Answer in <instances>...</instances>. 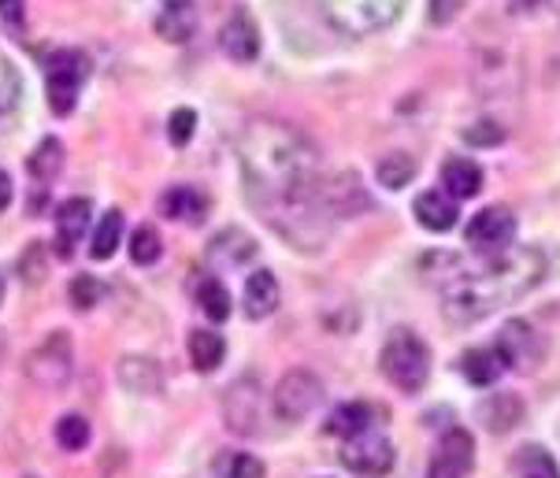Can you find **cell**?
Wrapping results in <instances>:
<instances>
[{
    "label": "cell",
    "instance_id": "obj_1",
    "mask_svg": "<svg viewBox=\"0 0 560 478\" xmlns=\"http://www.w3.org/2000/svg\"><path fill=\"white\" fill-rule=\"evenodd\" d=\"M242 182L253 208L298 248H319L327 237L319 156L290 123L253 119L238 141Z\"/></svg>",
    "mask_w": 560,
    "mask_h": 478
},
{
    "label": "cell",
    "instance_id": "obj_2",
    "mask_svg": "<svg viewBox=\"0 0 560 478\" xmlns=\"http://www.w3.org/2000/svg\"><path fill=\"white\" fill-rule=\"evenodd\" d=\"M546 256L530 245L493 253L479 267H457L442 293V315L453 327H471L487 315L509 308L512 301L527 298L546 279Z\"/></svg>",
    "mask_w": 560,
    "mask_h": 478
},
{
    "label": "cell",
    "instance_id": "obj_3",
    "mask_svg": "<svg viewBox=\"0 0 560 478\" xmlns=\"http://www.w3.org/2000/svg\"><path fill=\"white\" fill-rule=\"evenodd\" d=\"M319 8V15L327 19L341 34H375L386 31L397 15H401L405 0H312Z\"/></svg>",
    "mask_w": 560,
    "mask_h": 478
},
{
    "label": "cell",
    "instance_id": "obj_4",
    "mask_svg": "<svg viewBox=\"0 0 560 478\" xmlns=\"http://www.w3.org/2000/svg\"><path fill=\"white\" fill-rule=\"evenodd\" d=\"M383 375L394 382L401 394H420L431 378V352L412 330H394L390 341L383 346Z\"/></svg>",
    "mask_w": 560,
    "mask_h": 478
},
{
    "label": "cell",
    "instance_id": "obj_5",
    "mask_svg": "<svg viewBox=\"0 0 560 478\" xmlns=\"http://www.w3.org/2000/svg\"><path fill=\"white\" fill-rule=\"evenodd\" d=\"M85 74H90V60L82 53H56L45 63V93H49V108L56 116H71L74 112Z\"/></svg>",
    "mask_w": 560,
    "mask_h": 478
},
{
    "label": "cell",
    "instance_id": "obj_6",
    "mask_svg": "<svg viewBox=\"0 0 560 478\" xmlns=\"http://www.w3.org/2000/svg\"><path fill=\"white\" fill-rule=\"evenodd\" d=\"M271 405L282 423H301V419H308L323 405V382L312 371H287L279 378V386H275Z\"/></svg>",
    "mask_w": 560,
    "mask_h": 478
},
{
    "label": "cell",
    "instance_id": "obj_7",
    "mask_svg": "<svg viewBox=\"0 0 560 478\" xmlns=\"http://www.w3.org/2000/svg\"><path fill=\"white\" fill-rule=\"evenodd\" d=\"M74 368V346L68 334H49V338L26 357V378L42 389H60L71 378Z\"/></svg>",
    "mask_w": 560,
    "mask_h": 478
},
{
    "label": "cell",
    "instance_id": "obj_8",
    "mask_svg": "<svg viewBox=\"0 0 560 478\" xmlns=\"http://www.w3.org/2000/svg\"><path fill=\"white\" fill-rule=\"evenodd\" d=\"M338 456H341V464L360 478H383V475H390V467H394L390 438L372 434V430H364V434H357V438H346Z\"/></svg>",
    "mask_w": 560,
    "mask_h": 478
},
{
    "label": "cell",
    "instance_id": "obj_9",
    "mask_svg": "<svg viewBox=\"0 0 560 478\" xmlns=\"http://www.w3.org/2000/svg\"><path fill=\"white\" fill-rule=\"evenodd\" d=\"M476 467V442L464 427H450L427 460V478H468Z\"/></svg>",
    "mask_w": 560,
    "mask_h": 478
},
{
    "label": "cell",
    "instance_id": "obj_10",
    "mask_svg": "<svg viewBox=\"0 0 560 478\" xmlns=\"http://www.w3.org/2000/svg\"><path fill=\"white\" fill-rule=\"evenodd\" d=\"M516 237V215L505 205H490L468 223V242L482 253H505Z\"/></svg>",
    "mask_w": 560,
    "mask_h": 478
},
{
    "label": "cell",
    "instance_id": "obj_11",
    "mask_svg": "<svg viewBox=\"0 0 560 478\" xmlns=\"http://www.w3.org/2000/svg\"><path fill=\"white\" fill-rule=\"evenodd\" d=\"M223 419H226V427L242 438L260 430V386H256V378L231 382V389H226V397H223Z\"/></svg>",
    "mask_w": 560,
    "mask_h": 478
},
{
    "label": "cell",
    "instance_id": "obj_12",
    "mask_svg": "<svg viewBox=\"0 0 560 478\" xmlns=\"http://www.w3.org/2000/svg\"><path fill=\"white\" fill-rule=\"evenodd\" d=\"M493 349L501 352L505 368L524 371V375L542 363V338L530 330V323H509V327L498 334V346Z\"/></svg>",
    "mask_w": 560,
    "mask_h": 478
},
{
    "label": "cell",
    "instance_id": "obj_13",
    "mask_svg": "<svg viewBox=\"0 0 560 478\" xmlns=\"http://www.w3.org/2000/svg\"><path fill=\"white\" fill-rule=\"evenodd\" d=\"M90 219H93V205L85 197H71L60 205V212H56V253L63 256V260H71L74 248L90 231Z\"/></svg>",
    "mask_w": 560,
    "mask_h": 478
},
{
    "label": "cell",
    "instance_id": "obj_14",
    "mask_svg": "<svg viewBox=\"0 0 560 478\" xmlns=\"http://www.w3.org/2000/svg\"><path fill=\"white\" fill-rule=\"evenodd\" d=\"M220 49L234 63H253L260 56V31H256L249 12H234L220 31Z\"/></svg>",
    "mask_w": 560,
    "mask_h": 478
},
{
    "label": "cell",
    "instance_id": "obj_15",
    "mask_svg": "<svg viewBox=\"0 0 560 478\" xmlns=\"http://www.w3.org/2000/svg\"><path fill=\"white\" fill-rule=\"evenodd\" d=\"M116 378L127 394H141V397H153L164 389V371L153 357H141V352H130L116 363Z\"/></svg>",
    "mask_w": 560,
    "mask_h": 478
},
{
    "label": "cell",
    "instance_id": "obj_16",
    "mask_svg": "<svg viewBox=\"0 0 560 478\" xmlns=\"http://www.w3.org/2000/svg\"><path fill=\"white\" fill-rule=\"evenodd\" d=\"M323 197H327V208L335 215H360V212L372 208V200H368L364 186H360V178L353 175V171L323 182Z\"/></svg>",
    "mask_w": 560,
    "mask_h": 478
},
{
    "label": "cell",
    "instance_id": "obj_17",
    "mask_svg": "<svg viewBox=\"0 0 560 478\" xmlns=\"http://www.w3.org/2000/svg\"><path fill=\"white\" fill-rule=\"evenodd\" d=\"M412 212L420 219V226H427V231H434V234H445L457 226L460 208H457V197L439 194V189H427V194L416 197Z\"/></svg>",
    "mask_w": 560,
    "mask_h": 478
},
{
    "label": "cell",
    "instance_id": "obj_18",
    "mask_svg": "<svg viewBox=\"0 0 560 478\" xmlns=\"http://www.w3.org/2000/svg\"><path fill=\"white\" fill-rule=\"evenodd\" d=\"M442 182H445V194L450 197L468 200L482 189V167L468 156H450L442 164Z\"/></svg>",
    "mask_w": 560,
    "mask_h": 478
},
{
    "label": "cell",
    "instance_id": "obj_19",
    "mask_svg": "<svg viewBox=\"0 0 560 478\" xmlns=\"http://www.w3.org/2000/svg\"><path fill=\"white\" fill-rule=\"evenodd\" d=\"M279 308V282H275L271 271H253L245 279V315L249 319H268V315Z\"/></svg>",
    "mask_w": 560,
    "mask_h": 478
},
{
    "label": "cell",
    "instance_id": "obj_20",
    "mask_svg": "<svg viewBox=\"0 0 560 478\" xmlns=\"http://www.w3.org/2000/svg\"><path fill=\"white\" fill-rule=\"evenodd\" d=\"M194 26H197L194 0H164V4H160V15H156L160 37H167V42H189Z\"/></svg>",
    "mask_w": 560,
    "mask_h": 478
},
{
    "label": "cell",
    "instance_id": "obj_21",
    "mask_svg": "<svg viewBox=\"0 0 560 478\" xmlns=\"http://www.w3.org/2000/svg\"><path fill=\"white\" fill-rule=\"evenodd\" d=\"M160 212H164L167 219H175V223H205L208 200L197 194L194 186H175L160 197Z\"/></svg>",
    "mask_w": 560,
    "mask_h": 478
},
{
    "label": "cell",
    "instance_id": "obj_22",
    "mask_svg": "<svg viewBox=\"0 0 560 478\" xmlns=\"http://www.w3.org/2000/svg\"><path fill=\"white\" fill-rule=\"evenodd\" d=\"M520 416H524V400L516 394H493L490 400H482L479 405V419L482 427L493 430V434H505L520 423Z\"/></svg>",
    "mask_w": 560,
    "mask_h": 478
},
{
    "label": "cell",
    "instance_id": "obj_23",
    "mask_svg": "<svg viewBox=\"0 0 560 478\" xmlns=\"http://www.w3.org/2000/svg\"><path fill=\"white\" fill-rule=\"evenodd\" d=\"M460 371H464V378H468L471 386L487 389V386H493V382L501 378V371H505V360H501L498 349H471L468 357L460 360Z\"/></svg>",
    "mask_w": 560,
    "mask_h": 478
},
{
    "label": "cell",
    "instance_id": "obj_24",
    "mask_svg": "<svg viewBox=\"0 0 560 478\" xmlns=\"http://www.w3.org/2000/svg\"><path fill=\"white\" fill-rule=\"evenodd\" d=\"M512 475L516 478H560V467L553 456L546 453L542 445H520L516 453H512Z\"/></svg>",
    "mask_w": 560,
    "mask_h": 478
},
{
    "label": "cell",
    "instance_id": "obj_25",
    "mask_svg": "<svg viewBox=\"0 0 560 478\" xmlns=\"http://www.w3.org/2000/svg\"><path fill=\"white\" fill-rule=\"evenodd\" d=\"M208 256L223 267H242L245 260H253L256 256V242L242 231H223L212 245H208Z\"/></svg>",
    "mask_w": 560,
    "mask_h": 478
},
{
    "label": "cell",
    "instance_id": "obj_26",
    "mask_svg": "<svg viewBox=\"0 0 560 478\" xmlns=\"http://www.w3.org/2000/svg\"><path fill=\"white\" fill-rule=\"evenodd\" d=\"M372 423H375L372 405H364V400H353V405L335 408V416L327 419V430L346 442V438H357V434H364V430H372Z\"/></svg>",
    "mask_w": 560,
    "mask_h": 478
},
{
    "label": "cell",
    "instance_id": "obj_27",
    "mask_svg": "<svg viewBox=\"0 0 560 478\" xmlns=\"http://www.w3.org/2000/svg\"><path fill=\"white\" fill-rule=\"evenodd\" d=\"M226 357V346L223 338L215 330H194L189 334V363H194V371H201V375H208V371H215Z\"/></svg>",
    "mask_w": 560,
    "mask_h": 478
},
{
    "label": "cell",
    "instance_id": "obj_28",
    "mask_svg": "<svg viewBox=\"0 0 560 478\" xmlns=\"http://www.w3.org/2000/svg\"><path fill=\"white\" fill-rule=\"evenodd\" d=\"M119 242H122V212L112 208L97 223V234H93V242H90V256L93 260H108V256H116Z\"/></svg>",
    "mask_w": 560,
    "mask_h": 478
},
{
    "label": "cell",
    "instance_id": "obj_29",
    "mask_svg": "<svg viewBox=\"0 0 560 478\" xmlns=\"http://www.w3.org/2000/svg\"><path fill=\"white\" fill-rule=\"evenodd\" d=\"M31 175L34 182H52L56 178V171L63 167V145H60V138H45L42 145H37V152L31 156Z\"/></svg>",
    "mask_w": 560,
    "mask_h": 478
},
{
    "label": "cell",
    "instance_id": "obj_30",
    "mask_svg": "<svg viewBox=\"0 0 560 478\" xmlns=\"http://www.w3.org/2000/svg\"><path fill=\"white\" fill-rule=\"evenodd\" d=\"M378 182H383L386 189H405L408 182L416 178V160L408 156V152H390V156L378 164Z\"/></svg>",
    "mask_w": 560,
    "mask_h": 478
},
{
    "label": "cell",
    "instance_id": "obj_31",
    "mask_svg": "<svg viewBox=\"0 0 560 478\" xmlns=\"http://www.w3.org/2000/svg\"><path fill=\"white\" fill-rule=\"evenodd\" d=\"M197 304H201V312L212 323H223L226 315H231V293H226V285L215 282V279L201 282V290H197Z\"/></svg>",
    "mask_w": 560,
    "mask_h": 478
},
{
    "label": "cell",
    "instance_id": "obj_32",
    "mask_svg": "<svg viewBox=\"0 0 560 478\" xmlns=\"http://www.w3.org/2000/svg\"><path fill=\"white\" fill-rule=\"evenodd\" d=\"M215 475L223 478H264V460L253 453H223L215 456Z\"/></svg>",
    "mask_w": 560,
    "mask_h": 478
},
{
    "label": "cell",
    "instance_id": "obj_33",
    "mask_svg": "<svg viewBox=\"0 0 560 478\" xmlns=\"http://www.w3.org/2000/svg\"><path fill=\"white\" fill-rule=\"evenodd\" d=\"M56 442H60V448H68V453H79V448L90 445V423H85V416L79 412L60 416V423H56Z\"/></svg>",
    "mask_w": 560,
    "mask_h": 478
},
{
    "label": "cell",
    "instance_id": "obj_34",
    "mask_svg": "<svg viewBox=\"0 0 560 478\" xmlns=\"http://www.w3.org/2000/svg\"><path fill=\"white\" fill-rule=\"evenodd\" d=\"M160 256H164V242L153 226H138L135 237H130V260L138 267H153Z\"/></svg>",
    "mask_w": 560,
    "mask_h": 478
},
{
    "label": "cell",
    "instance_id": "obj_35",
    "mask_svg": "<svg viewBox=\"0 0 560 478\" xmlns=\"http://www.w3.org/2000/svg\"><path fill=\"white\" fill-rule=\"evenodd\" d=\"M19 97H23V79H19L15 63L0 53V116H8L19 104Z\"/></svg>",
    "mask_w": 560,
    "mask_h": 478
},
{
    "label": "cell",
    "instance_id": "obj_36",
    "mask_svg": "<svg viewBox=\"0 0 560 478\" xmlns=\"http://www.w3.org/2000/svg\"><path fill=\"white\" fill-rule=\"evenodd\" d=\"M104 298V285L93 279V275H79V279L71 282V304L79 312H90V308H97Z\"/></svg>",
    "mask_w": 560,
    "mask_h": 478
},
{
    "label": "cell",
    "instance_id": "obj_37",
    "mask_svg": "<svg viewBox=\"0 0 560 478\" xmlns=\"http://www.w3.org/2000/svg\"><path fill=\"white\" fill-rule=\"evenodd\" d=\"M194 130H197V112L194 108H178L175 116L167 119V138H171V145H189V138H194Z\"/></svg>",
    "mask_w": 560,
    "mask_h": 478
},
{
    "label": "cell",
    "instance_id": "obj_38",
    "mask_svg": "<svg viewBox=\"0 0 560 478\" xmlns=\"http://www.w3.org/2000/svg\"><path fill=\"white\" fill-rule=\"evenodd\" d=\"M464 141H468V145H482V149H490V145H501V141H505V130H501L493 119H479L476 127L464 130Z\"/></svg>",
    "mask_w": 560,
    "mask_h": 478
},
{
    "label": "cell",
    "instance_id": "obj_39",
    "mask_svg": "<svg viewBox=\"0 0 560 478\" xmlns=\"http://www.w3.org/2000/svg\"><path fill=\"white\" fill-rule=\"evenodd\" d=\"M0 19H4L8 31L23 34V26H26V0H0Z\"/></svg>",
    "mask_w": 560,
    "mask_h": 478
},
{
    "label": "cell",
    "instance_id": "obj_40",
    "mask_svg": "<svg viewBox=\"0 0 560 478\" xmlns=\"http://www.w3.org/2000/svg\"><path fill=\"white\" fill-rule=\"evenodd\" d=\"M460 8V0H431V23H450V15Z\"/></svg>",
    "mask_w": 560,
    "mask_h": 478
},
{
    "label": "cell",
    "instance_id": "obj_41",
    "mask_svg": "<svg viewBox=\"0 0 560 478\" xmlns=\"http://www.w3.org/2000/svg\"><path fill=\"white\" fill-rule=\"evenodd\" d=\"M8 200H12V178H8V171H0V212L8 208Z\"/></svg>",
    "mask_w": 560,
    "mask_h": 478
},
{
    "label": "cell",
    "instance_id": "obj_42",
    "mask_svg": "<svg viewBox=\"0 0 560 478\" xmlns=\"http://www.w3.org/2000/svg\"><path fill=\"white\" fill-rule=\"evenodd\" d=\"M546 0H512V8H516V12H535V8H542Z\"/></svg>",
    "mask_w": 560,
    "mask_h": 478
},
{
    "label": "cell",
    "instance_id": "obj_43",
    "mask_svg": "<svg viewBox=\"0 0 560 478\" xmlns=\"http://www.w3.org/2000/svg\"><path fill=\"white\" fill-rule=\"evenodd\" d=\"M0 298H4V279H0Z\"/></svg>",
    "mask_w": 560,
    "mask_h": 478
}]
</instances>
